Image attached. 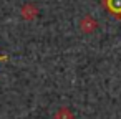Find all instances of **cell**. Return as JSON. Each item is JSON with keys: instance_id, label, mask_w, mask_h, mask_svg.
Segmentation results:
<instances>
[{"instance_id": "obj_5", "label": "cell", "mask_w": 121, "mask_h": 119, "mask_svg": "<svg viewBox=\"0 0 121 119\" xmlns=\"http://www.w3.org/2000/svg\"><path fill=\"white\" fill-rule=\"evenodd\" d=\"M7 58H9V56H7V55H2V56H0V61H5V60H7Z\"/></svg>"}, {"instance_id": "obj_4", "label": "cell", "mask_w": 121, "mask_h": 119, "mask_svg": "<svg viewBox=\"0 0 121 119\" xmlns=\"http://www.w3.org/2000/svg\"><path fill=\"white\" fill-rule=\"evenodd\" d=\"M55 119H73V114H71V111H70V109L61 107V109L55 114Z\"/></svg>"}, {"instance_id": "obj_2", "label": "cell", "mask_w": 121, "mask_h": 119, "mask_svg": "<svg viewBox=\"0 0 121 119\" xmlns=\"http://www.w3.org/2000/svg\"><path fill=\"white\" fill-rule=\"evenodd\" d=\"M103 7L109 10L116 18H121V0H103Z\"/></svg>"}, {"instance_id": "obj_1", "label": "cell", "mask_w": 121, "mask_h": 119, "mask_svg": "<svg viewBox=\"0 0 121 119\" xmlns=\"http://www.w3.org/2000/svg\"><path fill=\"white\" fill-rule=\"evenodd\" d=\"M96 27H98V22H96L93 17H90V15H85V17L80 20V30H81L83 33H91V32L96 30Z\"/></svg>"}, {"instance_id": "obj_3", "label": "cell", "mask_w": 121, "mask_h": 119, "mask_svg": "<svg viewBox=\"0 0 121 119\" xmlns=\"http://www.w3.org/2000/svg\"><path fill=\"white\" fill-rule=\"evenodd\" d=\"M20 13H22V18L23 20H33L38 15V8H37L35 4H25L22 7V12Z\"/></svg>"}]
</instances>
